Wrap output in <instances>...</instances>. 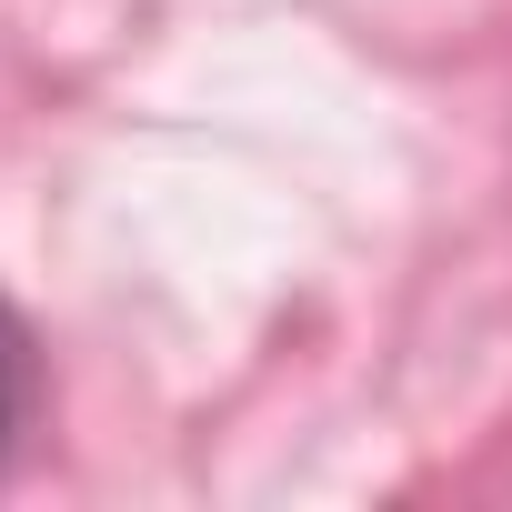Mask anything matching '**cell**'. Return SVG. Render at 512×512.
<instances>
[{"mask_svg":"<svg viewBox=\"0 0 512 512\" xmlns=\"http://www.w3.org/2000/svg\"><path fill=\"white\" fill-rule=\"evenodd\" d=\"M21 412H31V332H21L11 302H0V452H11Z\"/></svg>","mask_w":512,"mask_h":512,"instance_id":"obj_1","label":"cell"}]
</instances>
